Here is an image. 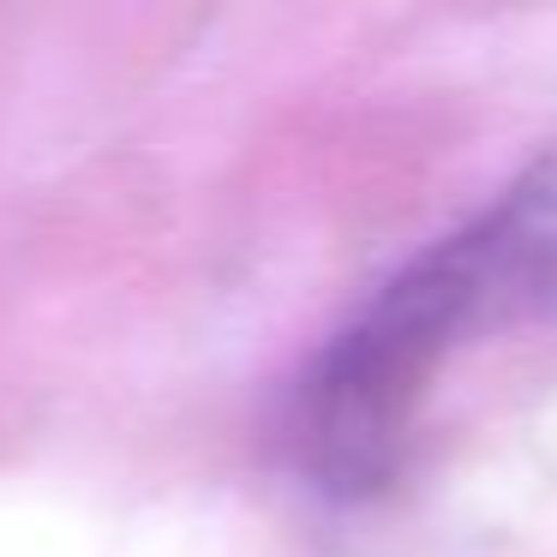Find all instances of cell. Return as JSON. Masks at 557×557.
Instances as JSON below:
<instances>
[{"mask_svg": "<svg viewBox=\"0 0 557 557\" xmlns=\"http://www.w3.org/2000/svg\"><path fill=\"white\" fill-rule=\"evenodd\" d=\"M528 318H557V157L420 252L318 354L294 401L306 473L336 497L389 480L437 366Z\"/></svg>", "mask_w": 557, "mask_h": 557, "instance_id": "cell-1", "label": "cell"}]
</instances>
